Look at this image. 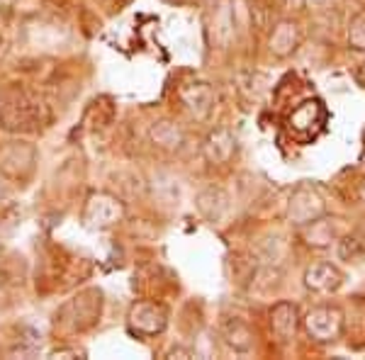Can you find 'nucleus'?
I'll return each instance as SVG.
<instances>
[{
    "label": "nucleus",
    "instance_id": "obj_1",
    "mask_svg": "<svg viewBox=\"0 0 365 360\" xmlns=\"http://www.w3.org/2000/svg\"><path fill=\"white\" fill-rule=\"evenodd\" d=\"M39 122V105L22 91L0 93V127L3 129H32Z\"/></svg>",
    "mask_w": 365,
    "mask_h": 360
},
{
    "label": "nucleus",
    "instance_id": "obj_2",
    "mask_svg": "<svg viewBox=\"0 0 365 360\" xmlns=\"http://www.w3.org/2000/svg\"><path fill=\"white\" fill-rule=\"evenodd\" d=\"M324 122H327V110H324L322 100H304L287 117V127L299 139L317 137L322 132Z\"/></svg>",
    "mask_w": 365,
    "mask_h": 360
},
{
    "label": "nucleus",
    "instance_id": "obj_3",
    "mask_svg": "<svg viewBox=\"0 0 365 360\" xmlns=\"http://www.w3.org/2000/svg\"><path fill=\"white\" fill-rule=\"evenodd\" d=\"M304 329L314 341L329 344V341L339 339L341 329H344V317L336 307H317L304 317Z\"/></svg>",
    "mask_w": 365,
    "mask_h": 360
},
{
    "label": "nucleus",
    "instance_id": "obj_4",
    "mask_svg": "<svg viewBox=\"0 0 365 360\" xmlns=\"http://www.w3.org/2000/svg\"><path fill=\"white\" fill-rule=\"evenodd\" d=\"M34 163V149L22 141H8L0 146V170L13 178H22L32 170Z\"/></svg>",
    "mask_w": 365,
    "mask_h": 360
},
{
    "label": "nucleus",
    "instance_id": "obj_5",
    "mask_svg": "<svg viewBox=\"0 0 365 360\" xmlns=\"http://www.w3.org/2000/svg\"><path fill=\"white\" fill-rule=\"evenodd\" d=\"M166 309L161 304H154V302H141L132 309L129 314V324L137 334H144V336H154V334H161L166 329Z\"/></svg>",
    "mask_w": 365,
    "mask_h": 360
},
{
    "label": "nucleus",
    "instance_id": "obj_6",
    "mask_svg": "<svg viewBox=\"0 0 365 360\" xmlns=\"http://www.w3.org/2000/svg\"><path fill=\"white\" fill-rule=\"evenodd\" d=\"M322 215H324V202L314 190H309V187H299V190L292 195L290 217L295 224H309V222L319 220Z\"/></svg>",
    "mask_w": 365,
    "mask_h": 360
},
{
    "label": "nucleus",
    "instance_id": "obj_7",
    "mask_svg": "<svg viewBox=\"0 0 365 360\" xmlns=\"http://www.w3.org/2000/svg\"><path fill=\"white\" fill-rule=\"evenodd\" d=\"M344 282V275L331 263H314L304 270V285L312 292H336Z\"/></svg>",
    "mask_w": 365,
    "mask_h": 360
},
{
    "label": "nucleus",
    "instance_id": "obj_8",
    "mask_svg": "<svg viewBox=\"0 0 365 360\" xmlns=\"http://www.w3.org/2000/svg\"><path fill=\"white\" fill-rule=\"evenodd\" d=\"M122 217L120 200L110 197V195H93L91 202L86 207V220L96 227H110Z\"/></svg>",
    "mask_w": 365,
    "mask_h": 360
},
{
    "label": "nucleus",
    "instance_id": "obj_9",
    "mask_svg": "<svg viewBox=\"0 0 365 360\" xmlns=\"http://www.w3.org/2000/svg\"><path fill=\"white\" fill-rule=\"evenodd\" d=\"M270 326H273V334L282 344L292 341L297 331V307L290 302H278L275 309L270 312Z\"/></svg>",
    "mask_w": 365,
    "mask_h": 360
},
{
    "label": "nucleus",
    "instance_id": "obj_10",
    "mask_svg": "<svg viewBox=\"0 0 365 360\" xmlns=\"http://www.w3.org/2000/svg\"><path fill=\"white\" fill-rule=\"evenodd\" d=\"M182 103L187 105L197 117H207L212 105H215V93L210 91V86L205 83H192L187 88H182Z\"/></svg>",
    "mask_w": 365,
    "mask_h": 360
},
{
    "label": "nucleus",
    "instance_id": "obj_11",
    "mask_svg": "<svg viewBox=\"0 0 365 360\" xmlns=\"http://www.w3.org/2000/svg\"><path fill=\"white\" fill-rule=\"evenodd\" d=\"M197 210L207 222L222 220V217H225V212H227V195L222 192L220 187H207L205 192H200Z\"/></svg>",
    "mask_w": 365,
    "mask_h": 360
},
{
    "label": "nucleus",
    "instance_id": "obj_12",
    "mask_svg": "<svg viewBox=\"0 0 365 360\" xmlns=\"http://www.w3.org/2000/svg\"><path fill=\"white\" fill-rule=\"evenodd\" d=\"M299 42V34H297V27L292 22H280L278 27L273 29L270 34V51L275 56H290L295 51V46Z\"/></svg>",
    "mask_w": 365,
    "mask_h": 360
},
{
    "label": "nucleus",
    "instance_id": "obj_13",
    "mask_svg": "<svg viewBox=\"0 0 365 360\" xmlns=\"http://www.w3.org/2000/svg\"><path fill=\"white\" fill-rule=\"evenodd\" d=\"M205 153L212 163H227L234 153V137L227 129H217L210 134L207 144H205Z\"/></svg>",
    "mask_w": 365,
    "mask_h": 360
},
{
    "label": "nucleus",
    "instance_id": "obj_14",
    "mask_svg": "<svg viewBox=\"0 0 365 360\" xmlns=\"http://www.w3.org/2000/svg\"><path fill=\"white\" fill-rule=\"evenodd\" d=\"M151 139H154L156 146H161V149H178L182 144V132L180 127H175L173 122H158L151 129Z\"/></svg>",
    "mask_w": 365,
    "mask_h": 360
},
{
    "label": "nucleus",
    "instance_id": "obj_15",
    "mask_svg": "<svg viewBox=\"0 0 365 360\" xmlns=\"http://www.w3.org/2000/svg\"><path fill=\"white\" fill-rule=\"evenodd\" d=\"M225 336H227L229 344L237 348V351H246V348L251 346V331H249V326H246V324H241V322H237V319L227 322Z\"/></svg>",
    "mask_w": 365,
    "mask_h": 360
},
{
    "label": "nucleus",
    "instance_id": "obj_16",
    "mask_svg": "<svg viewBox=\"0 0 365 360\" xmlns=\"http://www.w3.org/2000/svg\"><path fill=\"white\" fill-rule=\"evenodd\" d=\"M365 253V236L363 234H351L341 241V249H339V256L344 261H356Z\"/></svg>",
    "mask_w": 365,
    "mask_h": 360
},
{
    "label": "nucleus",
    "instance_id": "obj_17",
    "mask_svg": "<svg viewBox=\"0 0 365 360\" xmlns=\"http://www.w3.org/2000/svg\"><path fill=\"white\" fill-rule=\"evenodd\" d=\"M361 197H363V202H365V182H363V187H361Z\"/></svg>",
    "mask_w": 365,
    "mask_h": 360
},
{
    "label": "nucleus",
    "instance_id": "obj_18",
    "mask_svg": "<svg viewBox=\"0 0 365 360\" xmlns=\"http://www.w3.org/2000/svg\"><path fill=\"white\" fill-rule=\"evenodd\" d=\"M363 76H365V66H363Z\"/></svg>",
    "mask_w": 365,
    "mask_h": 360
}]
</instances>
